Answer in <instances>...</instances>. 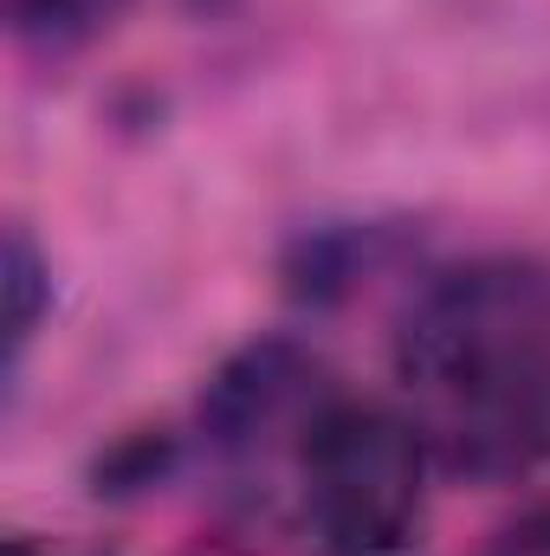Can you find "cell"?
<instances>
[{
  "mask_svg": "<svg viewBox=\"0 0 550 556\" xmlns=\"http://www.w3.org/2000/svg\"><path fill=\"white\" fill-rule=\"evenodd\" d=\"M550 317L525 266H466L402 317L396 363L427 402L447 472L518 479L550 453Z\"/></svg>",
  "mask_w": 550,
  "mask_h": 556,
  "instance_id": "obj_1",
  "label": "cell"
},
{
  "mask_svg": "<svg viewBox=\"0 0 550 556\" xmlns=\"http://www.w3.org/2000/svg\"><path fill=\"white\" fill-rule=\"evenodd\" d=\"M304 505L330 556H383L421 505V433L376 402H330L304 427Z\"/></svg>",
  "mask_w": 550,
  "mask_h": 556,
  "instance_id": "obj_2",
  "label": "cell"
},
{
  "mask_svg": "<svg viewBox=\"0 0 550 556\" xmlns=\"http://www.w3.org/2000/svg\"><path fill=\"white\" fill-rule=\"evenodd\" d=\"M304 389H311V356L291 337H260L208 376L201 427H208L214 446H247V440H260L266 427L291 415L304 402Z\"/></svg>",
  "mask_w": 550,
  "mask_h": 556,
  "instance_id": "obj_3",
  "label": "cell"
},
{
  "mask_svg": "<svg viewBox=\"0 0 550 556\" xmlns=\"http://www.w3.org/2000/svg\"><path fill=\"white\" fill-rule=\"evenodd\" d=\"M363 266H370V233L324 227V233H304L285 253V291L304 298V304H330L363 278Z\"/></svg>",
  "mask_w": 550,
  "mask_h": 556,
  "instance_id": "obj_4",
  "label": "cell"
},
{
  "mask_svg": "<svg viewBox=\"0 0 550 556\" xmlns=\"http://www.w3.org/2000/svg\"><path fill=\"white\" fill-rule=\"evenodd\" d=\"M7 350L20 356L26 350V337L39 330V317L52 311V266H46V253L33 247V233L26 227H13L7 233Z\"/></svg>",
  "mask_w": 550,
  "mask_h": 556,
  "instance_id": "obj_5",
  "label": "cell"
},
{
  "mask_svg": "<svg viewBox=\"0 0 550 556\" xmlns=\"http://www.w3.org/2000/svg\"><path fill=\"white\" fill-rule=\"evenodd\" d=\"M168 466H175V433L142 427V433H124L117 446L98 453L91 492H98V498H137V492H149V485L168 479Z\"/></svg>",
  "mask_w": 550,
  "mask_h": 556,
  "instance_id": "obj_6",
  "label": "cell"
},
{
  "mask_svg": "<svg viewBox=\"0 0 550 556\" xmlns=\"http://www.w3.org/2000/svg\"><path fill=\"white\" fill-rule=\"evenodd\" d=\"M130 0H13V20L20 33L39 46V52H78L91 33H104Z\"/></svg>",
  "mask_w": 550,
  "mask_h": 556,
  "instance_id": "obj_7",
  "label": "cell"
},
{
  "mask_svg": "<svg viewBox=\"0 0 550 556\" xmlns=\"http://www.w3.org/2000/svg\"><path fill=\"white\" fill-rule=\"evenodd\" d=\"M499 556H550V518H532L525 531H512L499 544Z\"/></svg>",
  "mask_w": 550,
  "mask_h": 556,
  "instance_id": "obj_8",
  "label": "cell"
},
{
  "mask_svg": "<svg viewBox=\"0 0 550 556\" xmlns=\"http://www.w3.org/2000/svg\"><path fill=\"white\" fill-rule=\"evenodd\" d=\"M7 556H33V544L26 538H7Z\"/></svg>",
  "mask_w": 550,
  "mask_h": 556,
  "instance_id": "obj_9",
  "label": "cell"
},
{
  "mask_svg": "<svg viewBox=\"0 0 550 556\" xmlns=\"http://www.w3.org/2000/svg\"><path fill=\"white\" fill-rule=\"evenodd\" d=\"M383 556H402V551H383Z\"/></svg>",
  "mask_w": 550,
  "mask_h": 556,
  "instance_id": "obj_10",
  "label": "cell"
}]
</instances>
